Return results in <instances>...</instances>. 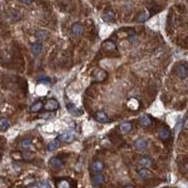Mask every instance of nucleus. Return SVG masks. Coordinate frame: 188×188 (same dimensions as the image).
<instances>
[{
  "mask_svg": "<svg viewBox=\"0 0 188 188\" xmlns=\"http://www.w3.org/2000/svg\"><path fill=\"white\" fill-rule=\"evenodd\" d=\"M102 18H103V20H104L105 22H110V21H112L113 18H114V12H113L112 11L108 10V11H106V12L104 13V15H103Z\"/></svg>",
  "mask_w": 188,
  "mask_h": 188,
  "instance_id": "nucleus-24",
  "label": "nucleus"
},
{
  "mask_svg": "<svg viewBox=\"0 0 188 188\" xmlns=\"http://www.w3.org/2000/svg\"><path fill=\"white\" fill-rule=\"evenodd\" d=\"M49 164H50V166H51L53 168H55V169H60V168L63 167L62 161H61L59 158H58V157H52V158L49 160Z\"/></svg>",
  "mask_w": 188,
  "mask_h": 188,
  "instance_id": "nucleus-11",
  "label": "nucleus"
},
{
  "mask_svg": "<svg viewBox=\"0 0 188 188\" xmlns=\"http://www.w3.org/2000/svg\"><path fill=\"white\" fill-rule=\"evenodd\" d=\"M35 36L39 40H46L47 38H48L49 33L47 31H45V30H38L35 33Z\"/></svg>",
  "mask_w": 188,
  "mask_h": 188,
  "instance_id": "nucleus-20",
  "label": "nucleus"
},
{
  "mask_svg": "<svg viewBox=\"0 0 188 188\" xmlns=\"http://www.w3.org/2000/svg\"><path fill=\"white\" fill-rule=\"evenodd\" d=\"M152 164H153V161L149 156H142L139 160V165L142 167H149L152 166Z\"/></svg>",
  "mask_w": 188,
  "mask_h": 188,
  "instance_id": "nucleus-14",
  "label": "nucleus"
},
{
  "mask_svg": "<svg viewBox=\"0 0 188 188\" xmlns=\"http://www.w3.org/2000/svg\"><path fill=\"white\" fill-rule=\"evenodd\" d=\"M74 138H75V134L73 132H65L59 135L58 140H59L60 142L70 143V142H73Z\"/></svg>",
  "mask_w": 188,
  "mask_h": 188,
  "instance_id": "nucleus-4",
  "label": "nucleus"
},
{
  "mask_svg": "<svg viewBox=\"0 0 188 188\" xmlns=\"http://www.w3.org/2000/svg\"><path fill=\"white\" fill-rule=\"evenodd\" d=\"M105 166H104V163L99 161V160H96L94 161L91 165V171L95 174V173H101L104 169Z\"/></svg>",
  "mask_w": 188,
  "mask_h": 188,
  "instance_id": "nucleus-10",
  "label": "nucleus"
},
{
  "mask_svg": "<svg viewBox=\"0 0 188 188\" xmlns=\"http://www.w3.org/2000/svg\"><path fill=\"white\" fill-rule=\"evenodd\" d=\"M66 108H67L68 112L73 117H80L81 115H83V110L76 107L73 103H68L66 105Z\"/></svg>",
  "mask_w": 188,
  "mask_h": 188,
  "instance_id": "nucleus-5",
  "label": "nucleus"
},
{
  "mask_svg": "<svg viewBox=\"0 0 188 188\" xmlns=\"http://www.w3.org/2000/svg\"><path fill=\"white\" fill-rule=\"evenodd\" d=\"M94 119H95V120H97L98 122H101V123H106V122L109 121V118H108L107 114L103 111L96 112L95 115H94Z\"/></svg>",
  "mask_w": 188,
  "mask_h": 188,
  "instance_id": "nucleus-9",
  "label": "nucleus"
},
{
  "mask_svg": "<svg viewBox=\"0 0 188 188\" xmlns=\"http://www.w3.org/2000/svg\"><path fill=\"white\" fill-rule=\"evenodd\" d=\"M102 48L105 52L107 53H113L117 51V44L115 41L111 40H106L102 43Z\"/></svg>",
  "mask_w": 188,
  "mask_h": 188,
  "instance_id": "nucleus-2",
  "label": "nucleus"
},
{
  "mask_svg": "<svg viewBox=\"0 0 188 188\" xmlns=\"http://www.w3.org/2000/svg\"><path fill=\"white\" fill-rule=\"evenodd\" d=\"M132 128H133V125L131 122H123L120 126V132L122 134H128L132 130Z\"/></svg>",
  "mask_w": 188,
  "mask_h": 188,
  "instance_id": "nucleus-13",
  "label": "nucleus"
},
{
  "mask_svg": "<svg viewBox=\"0 0 188 188\" xmlns=\"http://www.w3.org/2000/svg\"><path fill=\"white\" fill-rule=\"evenodd\" d=\"M139 123L142 126H150L152 124V119L148 115H142L139 118Z\"/></svg>",
  "mask_w": 188,
  "mask_h": 188,
  "instance_id": "nucleus-17",
  "label": "nucleus"
},
{
  "mask_svg": "<svg viewBox=\"0 0 188 188\" xmlns=\"http://www.w3.org/2000/svg\"><path fill=\"white\" fill-rule=\"evenodd\" d=\"M37 81L39 82V83H42V84H45V83H50L51 82V79L48 77V76H45V75H40L38 79H37Z\"/></svg>",
  "mask_w": 188,
  "mask_h": 188,
  "instance_id": "nucleus-30",
  "label": "nucleus"
},
{
  "mask_svg": "<svg viewBox=\"0 0 188 188\" xmlns=\"http://www.w3.org/2000/svg\"><path fill=\"white\" fill-rule=\"evenodd\" d=\"M158 135L159 137L162 139V140H167L170 137L171 134H170V131L168 129H166V128H161L159 131H158Z\"/></svg>",
  "mask_w": 188,
  "mask_h": 188,
  "instance_id": "nucleus-16",
  "label": "nucleus"
},
{
  "mask_svg": "<svg viewBox=\"0 0 188 188\" xmlns=\"http://www.w3.org/2000/svg\"><path fill=\"white\" fill-rule=\"evenodd\" d=\"M43 106H44V104L41 101H38V102L34 103L30 106V112H33V113L39 112V111H40L43 108Z\"/></svg>",
  "mask_w": 188,
  "mask_h": 188,
  "instance_id": "nucleus-18",
  "label": "nucleus"
},
{
  "mask_svg": "<svg viewBox=\"0 0 188 188\" xmlns=\"http://www.w3.org/2000/svg\"><path fill=\"white\" fill-rule=\"evenodd\" d=\"M22 2H24L25 4H27V5H29V4H31L34 0H21Z\"/></svg>",
  "mask_w": 188,
  "mask_h": 188,
  "instance_id": "nucleus-31",
  "label": "nucleus"
},
{
  "mask_svg": "<svg viewBox=\"0 0 188 188\" xmlns=\"http://www.w3.org/2000/svg\"><path fill=\"white\" fill-rule=\"evenodd\" d=\"M105 182V177L101 173H95L91 179V183L93 186H100Z\"/></svg>",
  "mask_w": 188,
  "mask_h": 188,
  "instance_id": "nucleus-7",
  "label": "nucleus"
},
{
  "mask_svg": "<svg viewBox=\"0 0 188 188\" xmlns=\"http://www.w3.org/2000/svg\"><path fill=\"white\" fill-rule=\"evenodd\" d=\"M10 127V120L7 118H0V130L6 131Z\"/></svg>",
  "mask_w": 188,
  "mask_h": 188,
  "instance_id": "nucleus-21",
  "label": "nucleus"
},
{
  "mask_svg": "<svg viewBox=\"0 0 188 188\" xmlns=\"http://www.w3.org/2000/svg\"><path fill=\"white\" fill-rule=\"evenodd\" d=\"M137 176L141 180H148L153 177V172L148 169V167H142L137 171Z\"/></svg>",
  "mask_w": 188,
  "mask_h": 188,
  "instance_id": "nucleus-8",
  "label": "nucleus"
},
{
  "mask_svg": "<svg viewBox=\"0 0 188 188\" xmlns=\"http://www.w3.org/2000/svg\"><path fill=\"white\" fill-rule=\"evenodd\" d=\"M52 112H53V111H52ZM52 112H50L49 110H48V111H46V112H43V113H41V114L39 116V118H40V119H45V120L52 119V118L55 116V114L52 113Z\"/></svg>",
  "mask_w": 188,
  "mask_h": 188,
  "instance_id": "nucleus-29",
  "label": "nucleus"
},
{
  "mask_svg": "<svg viewBox=\"0 0 188 188\" xmlns=\"http://www.w3.org/2000/svg\"><path fill=\"white\" fill-rule=\"evenodd\" d=\"M133 146H134V149L135 151H137V152H143V151H145L147 149L148 142H147V140L144 139V138H138V139H136L134 142Z\"/></svg>",
  "mask_w": 188,
  "mask_h": 188,
  "instance_id": "nucleus-3",
  "label": "nucleus"
},
{
  "mask_svg": "<svg viewBox=\"0 0 188 188\" xmlns=\"http://www.w3.org/2000/svg\"><path fill=\"white\" fill-rule=\"evenodd\" d=\"M29 186L31 187H40V188H49L51 185L49 184V182L47 181H41L40 182L34 183V184H30Z\"/></svg>",
  "mask_w": 188,
  "mask_h": 188,
  "instance_id": "nucleus-25",
  "label": "nucleus"
},
{
  "mask_svg": "<svg viewBox=\"0 0 188 188\" xmlns=\"http://www.w3.org/2000/svg\"><path fill=\"white\" fill-rule=\"evenodd\" d=\"M58 147H59V142H58V140H55V141H52V142L48 143V145H47V150L49 152H53V151L57 150Z\"/></svg>",
  "mask_w": 188,
  "mask_h": 188,
  "instance_id": "nucleus-28",
  "label": "nucleus"
},
{
  "mask_svg": "<svg viewBox=\"0 0 188 188\" xmlns=\"http://www.w3.org/2000/svg\"><path fill=\"white\" fill-rule=\"evenodd\" d=\"M43 107H45L46 110L49 111H56L57 109H59V104L56 99H49L47 100V102L45 103V106H43Z\"/></svg>",
  "mask_w": 188,
  "mask_h": 188,
  "instance_id": "nucleus-6",
  "label": "nucleus"
},
{
  "mask_svg": "<svg viewBox=\"0 0 188 188\" xmlns=\"http://www.w3.org/2000/svg\"><path fill=\"white\" fill-rule=\"evenodd\" d=\"M127 106H128L129 108L133 109V110H135V109H137V108L139 107V103H138V101H137L136 99L132 98V99H130L129 102L127 103Z\"/></svg>",
  "mask_w": 188,
  "mask_h": 188,
  "instance_id": "nucleus-22",
  "label": "nucleus"
},
{
  "mask_svg": "<svg viewBox=\"0 0 188 188\" xmlns=\"http://www.w3.org/2000/svg\"><path fill=\"white\" fill-rule=\"evenodd\" d=\"M149 17H150V13L148 12H142L139 13V15L137 17V21L139 23H144L149 19Z\"/></svg>",
  "mask_w": 188,
  "mask_h": 188,
  "instance_id": "nucleus-23",
  "label": "nucleus"
},
{
  "mask_svg": "<svg viewBox=\"0 0 188 188\" xmlns=\"http://www.w3.org/2000/svg\"><path fill=\"white\" fill-rule=\"evenodd\" d=\"M57 187H59V188H70L71 184H70V182L68 181L61 180V181H59L57 182Z\"/></svg>",
  "mask_w": 188,
  "mask_h": 188,
  "instance_id": "nucleus-27",
  "label": "nucleus"
},
{
  "mask_svg": "<svg viewBox=\"0 0 188 188\" xmlns=\"http://www.w3.org/2000/svg\"><path fill=\"white\" fill-rule=\"evenodd\" d=\"M32 145V140L30 138H24L21 141V147L24 149H27Z\"/></svg>",
  "mask_w": 188,
  "mask_h": 188,
  "instance_id": "nucleus-26",
  "label": "nucleus"
},
{
  "mask_svg": "<svg viewBox=\"0 0 188 188\" xmlns=\"http://www.w3.org/2000/svg\"><path fill=\"white\" fill-rule=\"evenodd\" d=\"M106 74H107L106 72H105L104 70H96L93 73V76L96 79V81L102 82L106 78Z\"/></svg>",
  "mask_w": 188,
  "mask_h": 188,
  "instance_id": "nucleus-12",
  "label": "nucleus"
},
{
  "mask_svg": "<svg viewBox=\"0 0 188 188\" xmlns=\"http://www.w3.org/2000/svg\"><path fill=\"white\" fill-rule=\"evenodd\" d=\"M71 30H72V32H73V35L78 36V35H81V34L83 33L84 28H83V26H82L81 24L75 23V24H73V25L72 26V29H71Z\"/></svg>",
  "mask_w": 188,
  "mask_h": 188,
  "instance_id": "nucleus-15",
  "label": "nucleus"
},
{
  "mask_svg": "<svg viewBox=\"0 0 188 188\" xmlns=\"http://www.w3.org/2000/svg\"><path fill=\"white\" fill-rule=\"evenodd\" d=\"M31 51L34 55H39L42 51V44L40 42H35L31 45Z\"/></svg>",
  "mask_w": 188,
  "mask_h": 188,
  "instance_id": "nucleus-19",
  "label": "nucleus"
},
{
  "mask_svg": "<svg viewBox=\"0 0 188 188\" xmlns=\"http://www.w3.org/2000/svg\"><path fill=\"white\" fill-rule=\"evenodd\" d=\"M174 73H175V74H176L178 77H180V78H181V79L186 78L187 75H188L187 68H186V66H185L184 64H182V63H180V64H178V65L175 66Z\"/></svg>",
  "mask_w": 188,
  "mask_h": 188,
  "instance_id": "nucleus-1",
  "label": "nucleus"
}]
</instances>
